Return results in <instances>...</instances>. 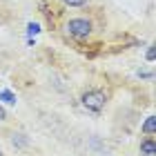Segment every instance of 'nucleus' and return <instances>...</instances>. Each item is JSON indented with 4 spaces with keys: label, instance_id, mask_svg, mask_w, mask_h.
I'll return each instance as SVG.
<instances>
[{
    "label": "nucleus",
    "instance_id": "obj_5",
    "mask_svg": "<svg viewBox=\"0 0 156 156\" xmlns=\"http://www.w3.org/2000/svg\"><path fill=\"white\" fill-rule=\"evenodd\" d=\"M0 101H5L9 105H16V94H11L9 89H2V91H0Z\"/></svg>",
    "mask_w": 156,
    "mask_h": 156
},
{
    "label": "nucleus",
    "instance_id": "obj_6",
    "mask_svg": "<svg viewBox=\"0 0 156 156\" xmlns=\"http://www.w3.org/2000/svg\"><path fill=\"white\" fill-rule=\"evenodd\" d=\"M38 31H40V25L38 23H29V25H27V34H29V36H36Z\"/></svg>",
    "mask_w": 156,
    "mask_h": 156
},
{
    "label": "nucleus",
    "instance_id": "obj_7",
    "mask_svg": "<svg viewBox=\"0 0 156 156\" xmlns=\"http://www.w3.org/2000/svg\"><path fill=\"white\" fill-rule=\"evenodd\" d=\"M65 5H69V7H80V5H85L87 0H62Z\"/></svg>",
    "mask_w": 156,
    "mask_h": 156
},
{
    "label": "nucleus",
    "instance_id": "obj_11",
    "mask_svg": "<svg viewBox=\"0 0 156 156\" xmlns=\"http://www.w3.org/2000/svg\"><path fill=\"white\" fill-rule=\"evenodd\" d=\"M0 156H2V152H0Z\"/></svg>",
    "mask_w": 156,
    "mask_h": 156
},
{
    "label": "nucleus",
    "instance_id": "obj_2",
    "mask_svg": "<svg viewBox=\"0 0 156 156\" xmlns=\"http://www.w3.org/2000/svg\"><path fill=\"white\" fill-rule=\"evenodd\" d=\"M67 31H69V36L83 40V38H87L91 34V23L87 18H72L67 23Z\"/></svg>",
    "mask_w": 156,
    "mask_h": 156
},
{
    "label": "nucleus",
    "instance_id": "obj_10",
    "mask_svg": "<svg viewBox=\"0 0 156 156\" xmlns=\"http://www.w3.org/2000/svg\"><path fill=\"white\" fill-rule=\"evenodd\" d=\"M5 118H7V112H5L2 107H0V120H5Z\"/></svg>",
    "mask_w": 156,
    "mask_h": 156
},
{
    "label": "nucleus",
    "instance_id": "obj_4",
    "mask_svg": "<svg viewBox=\"0 0 156 156\" xmlns=\"http://www.w3.org/2000/svg\"><path fill=\"white\" fill-rule=\"evenodd\" d=\"M143 132L147 134V136H152V134L156 132V116H150V118L143 123Z\"/></svg>",
    "mask_w": 156,
    "mask_h": 156
},
{
    "label": "nucleus",
    "instance_id": "obj_3",
    "mask_svg": "<svg viewBox=\"0 0 156 156\" xmlns=\"http://www.w3.org/2000/svg\"><path fill=\"white\" fill-rule=\"evenodd\" d=\"M140 154H145V156H154V154H156V143H154V138H145L143 143H140Z\"/></svg>",
    "mask_w": 156,
    "mask_h": 156
},
{
    "label": "nucleus",
    "instance_id": "obj_8",
    "mask_svg": "<svg viewBox=\"0 0 156 156\" xmlns=\"http://www.w3.org/2000/svg\"><path fill=\"white\" fill-rule=\"evenodd\" d=\"M147 60H154V47L147 49Z\"/></svg>",
    "mask_w": 156,
    "mask_h": 156
},
{
    "label": "nucleus",
    "instance_id": "obj_1",
    "mask_svg": "<svg viewBox=\"0 0 156 156\" xmlns=\"http://www.w3.org/2000/svg\"><path fill=\"white\" fill-rule=\"evenodd\" d=\"M105 103H107V96L103 94V91H85L83 94V107L94 112V114H98V112H103Z\"/></svg>",
    "mask_w": 156,
    "mask_h": 156
},
{
    "label": "nucleus",
    "instance_id": "obj_9",
    "mask_svg": "<svg viewBox=\"0 0 156 156\" xmlns=\"http://www.w3.org/2000/svg\"><path fill=\"white\" fill-rule=\"evenodd\" d=\"M140 78H152V72H138Z\"/></svg>",
    "mask_w": 156,
    "mask_h": 156
}]
</instances>
